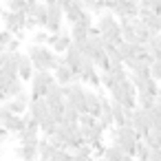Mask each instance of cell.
<instances>
[{
	"mask_svg": "<svg viewBox=\"0 0 161 161\" xmlns=\"http://www.w3.org/2000/svg\"><path fill=\"white\" fill-rule=\"evenodd\" d=\"M27 55L31 58L36 71H53L58 64L64 62V58L60 53H55L53 49H49V44H33L31 42L29 49H27Z\"/></svg>",
	"mask_w": 161,
	"mask_h": 161,
	"instance_id": "1",
	"label": "cell"
},
{
	"mask_svg": "<svg viewBox=\"0 0 161 161\" xmlns=\"http://www.w3.org/2000/svg\"><path fill=\"white\" fill-rule=\"evenodd\" d=\"M55 82L53 77V71H33V77H31V99H38V97H44L47 95V88Z\"/></svg>",
	"mask_w": 161,
	"mask_h": 161,
	"instance_id": "2",
	"label": "cell"
},
{
	"mask_svg": "<svg viewBox=\"0 0 161 161\" xmlns=\"http://www.w3.org/2000/svg\"><path fill=\"white\" fill-rule=\"evenodd\" d=\"M137 141H139V132L132 126H119V139H117V143L121 146V150L126 154H130V157L135 154Z\"/></svg>",
	"mask_w": 161,
	"mask_h": 161,
	"instance_id": "3",
	"label": "cell"
},
{
	"mask_svg": "<svg viewBox=\"0 0 161 161\" xmlns=\"http://www.w3.org/2000/svg\"><path fill=\"white\" fill-rule=\"evenodd\" d=\"M0 20H3L5 22V29L7 31H11L14 36L18 33V31H22L25 29V20H27V14L25 11H5L3 14V18H0Z\"/></svg>",
	"mask_w": 161,
	"mask_h": 161,
	"instance_id": "4",
	"label": "cell"
},
{
	"mask_svg": "<svg viewBox=\"0 0 161 161\" xmlns=\"http://www.w3.org/2000/svg\"><path fill=\"white\" fill-rule=\"evenodd\" d=\"M49 7V16H47V31L49 33H58L60 29H62V22H64V9L58 5V3H53V5H47Z\"/></svg>",
	"mask_w": 161,
	"mask_h": 161,
	"instance_id": "5",
	"label": "cell"
},
{
	"mask_svg": "<svg viewBox=\"0 0 161 161\" xmlns=\"http://www.w3.org/2000/svg\"><path fill=\"white\" fill-rule=\"evenodd\" d=\"M71 42H73V40H71V33L64 31V29H60L58 33H49V42H47V44H49L55 53L62 55V53L71 47Z\"/></svg>",
	"mask_w": 161,
	"mask_h": 161,
	"instance_id": "6",
	"label": "cell"
},
{
	"mask_svg": "<svg viewBox=\"0 0 161 161\" xmlns=\"http://www.w3.org/2000/svg\"><path fill=\"white\" fill-rule=\"evenodd\" d=\"M152 126V119H150V113L146 108H132V128L139 132V139H141V132L148 130Z\"/></svg>",
	"mask_w": 161,
	"mask_h": 161,
	"instance_id": "7",
	"label": "cell"
},
{
	"mask_svg": "<svg viewBox=\"0 0 161 161\" xmlns=\"http://www.w3.org/2000/svg\"><path fill=\"white\" fill-rule=\"evenodd\" d=\"M62 58H64V64H69V66L73 69V73L77 75V73H80V66H82V60H84V55H82L80 47L71 42V47L62 53Z\"/></svg>",
	"mask_w": 161,
	"mask_h": 161,
	"instance_id": "8",
	"label": "cell"
},
{
	"mask_svg": "<svg viewBox=\"0 0 161 161\" xmlns=\"http://www.w3.org/2000/svg\"><path fill=\"white\" fill-rule=\"evenodd\" d=\"M53 77H55V82H58L60 86H66V84H71V82L77 80V75L73 73V69H71L69 64H64V62L53 69Z\"/></svg>",
	"mask_w": 161,
	"mask_h": 161,
	"instance_id": "9",
	"label": "cell"
},
{
	"mask_svg": "<svg viewBox=\"0 0 161 161\" xmlns=\"http://www.w3.org/2000/svg\"><path fill=\"white\" fill-rule=\"evenodd\" d=\"M0 126H3L9 135H18L22 128H25V119H22V115H7L3 121H0Z\"/></svg>",
	"mask_w": 161,
	"mask_h": 161,
	"instance_id": "10",
	"label": "cell"
},
{
	"mask_svg": "<svg viewBox=\"0 0 161 161\" xmlns=\"http://www.w3.org/2000/svg\"><path fill=\"white\" fill-rule=\"evenodd\" d=\"M84 99H86V110H88L91 115L99 117V110H102V93L95 91V88H93V91H86Z\"/></svg>",
	"mask_w": 161,
	"mask_h": 161,
	"instance_id": "11",
	"label": "cell"
},
{
	"mask_svg": "<svg viewBox=\"0 0 161 161\" xmlns=\"http://www.w3.org/2000/svg\"><path fill=\"white\" fill-rule=\"evenodd\" d=\"M27 110H29V113L38 119V124H40V121L49 115V104H47L44 97H38V99H31V102H29V108H27Z\"/></svg>",
	"mask_w": 161,
	"mask_h": 161,
	"instance_id": "12",
	"label": "cell"
},
{
	"mask_svg": "<svg viewBox=\"0 0 161 161\" xmlns=\"http://www.w3.org/2000/svg\"><path fill=\"white\" fill-rule=\"evenodd\" d=\"M33 62H31V58L27 55V53H22L20 55V62H18V77L22 80V82H31V77H33Z\"/></svg>",
	"mask_w": 161,
	"mask_h": 161,
	"instance_id": "13",
	"label": "cell"
},
{
	"mask_svg": "<svg viewBox=\"0 0 161 161\" xmlns=\"http://www.w3.org/2000/svg\"><path fill=\"white\" fill-rule=\"evenodd\" d=\"M82 11H84V3H82V0H71V3L64 7V20H69L71 25L77 22Z\"/></svg>",
	"mask_w": 161,
	"mask_h": 161,
	"instance_id": "14",
	"label": "cell"
},
{
	"mask_svg": "<svg viewBox=\"0 0 161 161\" xmlns=\"http://www.w3.org/2000/svg\"><path fill=\"white\" fill-rule=\"evenodd\" d=\"M141 141H143L150 150H152V148H161V130L154 128V126H150L148 130L141 132Z\"/></svg>",
	"mask_w": 161,
	"mask_h": 161,
	"instance_id": "15",
	"label": "cell"
},
{
	"mask_svg": "<svg viewBox=\"0 0 161 161\" xmlns=\"http://www.w3.org/2000/svg\"><path fill=\"white\" fill-rule=\"evenodd\" d=\"M16 154L22 161H38V143H20L16 148Z\"/></svg>",
	"mask_w": 161,
	"mask_h": 161,
	"instance_id": "16",
	"label": "cell"
},
{
	"mask_svg": "<svg viewBox=\"0 0 161 161\" xmlns=\"http://www.w3.org/2000/svg\"><path fill=\"white\" fill-rule=\"evenodd\" d=\"M55 146L44 137V139H40L38 141V161H51V157L55 154Z\"/></svg>",
	"mask_w": 161,
	"mask_h": 161,
	"instance_id": "17",
	"label": "cell"
},
{
	"mask_svg": "<svg viewBox=\"0 0 161 161\" xmlns=\"http://www.w3.org/2000/svg\"><path fill=\"white\" fill-rule=\"evenodd\" d=\"M69 33H71L73 44H77V47H80V44H84V42H86V38H88V29H86V27H82V25H77V22H75V25H71V31H69Z\"/></svg>",
	"mask_w": 161,
	"mask_h": 161,
	"instance_id": "18",
	"label": "cell"
},
{
	"mask_svg": "<svg viewBox=\"0 0 161 161\" xmlns=\"http://www.w3.org/2000/svg\"><path fill=\"white\" fill-rule=\"evenodd\" d=\"M102 157H106L108 161H124L126 152L121 150L119 143H108V146L104 148V154H102Z\"/></svg>",
	"mask_w": 161,
	"mask_h": 161,
	"instance_id": "19",
	"label": "cell"
},
{
	"mask_svg": "<svg viewBox=\"0 0 161 161\" xmlns=\"http://www.w3.org/2000/svg\"><path fill=\"white\" fill-rule=\"evenodd\" d=\"M31 16L36 18L38 27L44 29V27H47V16H49V7H47V3H40V0H38V5H36V9H33Z\"/></svg>",
	"mask_w": 161,
	"mask_h": 161,
	"instance_id": "20",
	"label": "cell"
},
{
	"mask_svg": "<svg viewBox=\"0 0 161 161\" xmlns=\"http://www.w3.org/2000/svg\"><path fill=\"white\" fill-rule=\"evenodd\" d=\"M55 130H58V121H55V119L51 117V113H49V115L40 121V132H42L44 137H51Z\"/></svg>",
	"mask_w": 161,
	"mask_h": 161,
	"instance_id": "21",
	"label": "cell"
},
{
	"mask_svg": "<svg viewBox=\"0 0 161 161\" xmlns=\"http://www.w3.org/2000/svg\"><path fill=\"white\" fill-rule=\"evenodd\" d=\"M40 130H31V128H22L18 132V141L20 143H38L40 141Z\"/></svg>",
	"mask_w": 161,
	"mask_h": 161,
	"instance_id": "22",
	"label": "cell"
},
{
	"mask_svg": "<svg viewBox=\"0 0 161 161\" xmlns=\"http://www.w3.org/2000/svg\"><path fill=\"white\" fill-rule=\"evenodd\" d=\"M137 106L139 108H152L154 106V95H150V93H146V91H137Z\"/></svg>",
	"mask_w": 161,
	"mask_h": 161,
	"instance_id": "23",
	"label": "cell"
},
{
	"mask_svg": "<svg viewBox=\"0 0 161 161\" xmlns=\"http://www.w3.org/2000/svg\"><path fill=\"white\" fill-rule=\"evenodd\" d=\"M95 69L99 71V73H104V71H110V60H108V55H106V51H102L95 60Z\"/></svg>",
	"mask_w": 161,
	"mask_h": 161,
	"instance_id": "24",
	"label": "cell"
},
{
	"mask_svg": "<svg viewBox=\"0 0 161 161\" xmlns=\"http://www.w3.org/2000/svg\"><path fill=\"white\" fill-rule=\"evenodd\" d=\"M132 157H135L137 161H148V157H150V148H148V146H146V143L139 139V141H137V148H135V154H132Z\"/></svg>",
	"mask_w": 161,
	"mask_h": 161,
	"instance_id": "25",
	"label": "cell"
},
{
	"mask_svg": "<svg viewBox=\"0 0 161 161\" xmlns=\"http://www.w3.org/2000/svg\"><path fill=\"white\" fill-rule=\"evenodd\" d=\"M77 119H80V113H77L73 106H66V108H64V115H62V121H60V124H77Z\"/></svg>",
	"mask_w": 161,
	"mask_h": 161,
	"instance_id": "26",
	"label": "cell"
},
{
	"mask_svg": "<svg viewBox=\"0 0 161 161\" xmlns=\"http://www.w3.org/2000/svg\"><path fill=\"white\" fill-rule=\"evenodd\" d=\"M110 75L115 77V82H117V84H119V82H124V80L128 77V69H126V64L113 66V69H110Z\"/></svg>",
	"mask_w": 161,
	"mask_h": 161,
	"instance_id": "27",
	"label": "cell"
},
{
	"mask_svg": "<svg viewBox=\"0 0 161 161\" xmlns=\"http://www.w3.org/2000/svg\"><path fill=\"white\" fill-rule=\"evenodd\" d=\"M5 3V9H9V11H25V7H27V0H3Z\"/></svg>",
	"mask_w": 161,
	"mask_h": 161,
	"instance_id": "28",
	"label": "cell"
},
{
	"mask_svg": "<svg viewBox=\"0 0 161 161\" xmlns=\"http://www.w3.org/2000/svg\"><path fill=\"white\" fill-rule=\"evenodd\" d=\"M99 82H102V86L108 91V88H113L117 82H115V77L110 75V71H104V73H99Z\"/></svg>",
	"mask_w": 161,
	"mask_h": 161,
	"instance_id": "29",
	"label": "cell"
},
{
	"mask_svg": "<svg viewBox=\"0 0 161 161\" xmlns=\"http://www.w3.org/2000/svg\"><path fill=\"white\" fill-rule=\"evenodd\" d=\"M77 124H80V126H95V124H97V117L91 115V113H80Z\"/></svg>",
	"mask_w": 161,
	"mask_h": 161,
	"instance_id": "30",
	"label": "cell"
},
{
	"mask_svg": "<svg viewBox=\"0 0 161 161\" xmlns=\"http://www.w3.org/2000/svg\"><path fill=\"white\" fill-rule=\"evenodd\" d=\"M31 42H33V44H47V42H49V31H47V29H40V31H36Z\"/></svg>",
	"mask_w": 161,
	"mask_h": 161,
	"instance_id": "31",
	"label": "cell"
},
{
	"mask_svg": "<svg viewBox=\"0 0 161 161\" xmlns=\"http://www.w3.org/2000/svg\"><path fill=\"white\" fill-rule=\"evenodd\" d=\"M108 95H110V99L121 102V99H124V88H121V84H115L113 88H108Z\"/></svg>",
	"mask_w": 161,
	"mask_h": 161,
	"instance_id": "32",
	"label": "cell"
},
{
	"mask_svg": "<svg viewBox=\"0 0 161 161\" xmlns=\"http://www.w3.org/2000/svg\"><path fill=\"white\" fill-rule=\"evenodd\" d=\"M150 77L157 80V82H161V60H154L150 64Z\"/></svg>",
	"mask_w": 161,
	"mask_h": 161,
	"instance_id": "33",
	"label": "cell"
},
{
	"mask_svg": "<svg viewBox=\"0 0 161 161\" xmlns=\"http://www.w3.org/2000/svg\"><path fill=\"white\" fill-rule=\"evenodd\" d=\"M91 148H93V157H102V154H104L106 143H104L102 139H97V141H93V143H91Z\"/></svg>",
	"mask_w": 161,
	"mask_h": 161,
	"instance_id": "34",
	"label": "cell"
},
{
	"mask_svg": "<svg viewBox=\"0 0 161 161\" xmlns=\"http://www.w3.org/2000/svg\"><path fill=\"white\" fill-rule=\"evenodd\" d=\"M51 161H71V152L69 150H55V154L51 157Z\"/></svg>",
	"mask_w": 161,
	"mask_h": 161,
	"instance_id": "35",
	"label": "cell"
},
{
	"mask_svg": "<svg viewBox=\"0 0 161 161\" xmlns=\"http://www.w3.org/2000/svg\"><path fill=\"white\" fill-rule=\"evenodd\" d=\"M5 51H9V53H14V51H20V40L14 36V38L9 40V44L5 47Z\"/></svg>",
	"mask_w": 161,
	"mask_h": 161,
	"instance_id": "36",
	"label": "cell"
},
{
	"mask_svg": "<svg viewBox=\"0 0 161 161\" xmlns=\"http://www.w3.org/2000/svg\"><path fill=\"white\" fill-rule=\"evenodd\" d=\"M33 29H40V27H38V22H36L33 16H27V20H25V31H33Z\"/></svg>",
	"mask_w": 161,
	"mask_h": 161,
	"instance_id": "37",
	"label": "cell"
},
{
	"mask_svg": "<svg viewBox=\"0 0 161 161\" xmlns=\"http://www.w3.org/2000/svg\"><path fill=\"white\" fill-rule=\"evenodd\" d=\"M11 38H14V33H11V31H7V29L0 31V44H3V47H7Z\"/></svg>",
	"mask_w": 161,
	"mask_h": 161,
	"instance_id": "38",
	"label": "cell"
},
{
	"mask_svg": "<svg viewBox=\"0 0 161 161\" xmlns=\"http://www.w3.org/2000/svg\"><path fill=\"white\" fill-rule=\"evenodd\" d=\"M148 161H161V148H152V150H150Z\"/></svg>",
	"mask_w": 161,
	"mask_h": 161,
	"instance_id": "39",
	"label": "cell"
},
{
	"mask_svg": "<svg viewBox=\"0 0 161 161\" xmlns=\"http://www.w3.org/2000/svg\"><path fill=\"white\" fill-rule=\"evenodd\" d=\"M71 161H93V157H77V154H73Z\"/></svg>",
	"mask_w": 161,
	"mask_h": 161,
	"instance_id": "40",
	"label": "cell"
},
{
	"mask_svg": "<svg viewBox=\"0 0 161 161\" xmlns=\"http://www.w3.org/2000/svg\"><path fill=\"white\" fill-rule=\"evenodd\" d=\"M154 102H157V104H161V88L154 93Z\"/></svg>",
	"mask_w": 161,
	"mask_h": 161,
	"instance_id": "41",
	"label": "cell"
},
{
	"mask_svg": "<svg viewBox=\"0 0 161 161\" xmlns=\"http://www.w3.org/2000/svg\"><path fill=\"white\" fill-rule=\"evenodd\" d=\"M69 3H71V0H58V5H60V7H62V9H64V7H66V5H69Z\"/></svg>",
	"mask_w": 161,
	"mask_h": 161,
	"instance_id": "42",
	"label": "cell"
},
{
	"mask_svg": "<svg viewBox=\"0 0 161 161\" xmlns=\"http://www.w3.org/2000/svg\"><path fill=\"white\" fill-rule=\"evenodd\" d=\"M93 161H108L106 157H93Z\"/></svg>",
	"mask_w": 161,
	"mask_h": 161,
	"instance_id": "43",
	"label": "cell"
},
{
	"mask_svg": "<svg viewBox=\"0 0 161 161\" xmlns=\"http://www.w3.org/2000/svg\"><path fill=\"white\" fill-rule=\"evenodd\" d=\"M124 161H137V159H135V157H130V154H126V157H124Z\"/></svg>",
	"mask_w": 161,
	"mask_h": 161,
	"instance_id": "44",
	"label": "cell"
},
{
	"mask_svg": "<svg viewBox=\"0 0 161 161\" xmlns=\"http://www.w3.org/2000/svg\"><path fill=\"white\" fill-rule=\"evenodd\" d=\"M40 3H47V5H53V3H58V0H40Z\"/></svg>",
	"mask_w": 161,
	"mask_h": 161,
	"instance_id": "45",
	"label": "cell"
},
{
	"mask_svg": "<svg viewBox=\"0 0 161 161\" xmlns=\"http://www.w3.org/2000/svg\"><path fill=\"white\" fill-rule=\"evenodd\" d=\"M139 3H141V5H150V0H139Z\"/></svg>",
	"mask_w": 161,
	"mask_h": 161,
	"instance_id": "46",
	"label": "cell"
},
{
	"mask_svg": "<svg viewBox=\"0 0 161 161\" xmlns=\"http://www.w3.org/2000/svg\"><path fill=\"white\" fill-rule=\"evenodd\" d=\"M20 161H22V159H20Z\"/></svg>",
	"mask_w": 161,
	"mask_h": 161,
	"instance_id": "47",
	"label": "cell"
}]
</instances>
